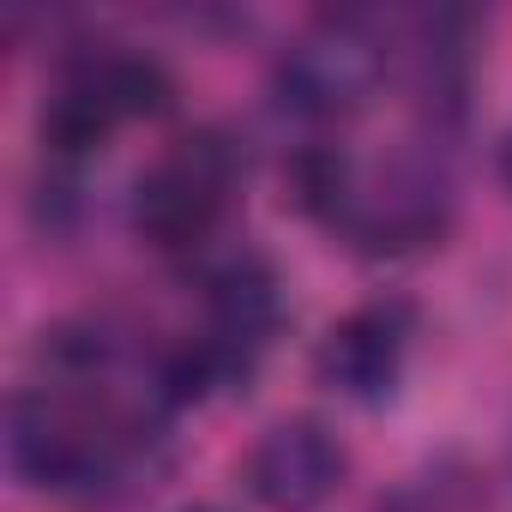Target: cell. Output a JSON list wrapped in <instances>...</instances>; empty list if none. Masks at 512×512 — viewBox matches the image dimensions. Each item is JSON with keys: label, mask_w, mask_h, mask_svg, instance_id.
Wrapping results in <instances>:
<instances>
[{"label": "cell", "mask_w": 512, "mask_h": 512, "mask_svg": "<svg viewBox=\"0 0 512 512\" xmlns=\"http://www.w3.org/2000/svg\"><path fill=\"white\" fill-rule=\"evenodd\" d=\"M13 464L37 488H103L139 446V416L109 386L103 344H55L49 380L13 398Z\"/></svg>", "instance_id": "1"}, {"label": "cell", "mask_w": 512, "mask_h": 512, "mask_svg": "<svg viewBox=\"0 0 512 512\" xmlns=\"http://www.w3.org/2000/svg\"><path fill=\"white\" fill-rule=\"evenodd\" d=\"M410 332H416L410 302H368L344 314L320 344V380L356 404H380L404 374Z\"/></svg>", "instance_id": "6"}, {"label": "cell", "mask_w": 512, "mask_h": 512, "mask_svg": "<svg viewBox=\"0 0 512 512\" xmlns=\"http://www.w3.org/2000/svg\"><path fill=\"white\" fill-rule=\"evenodd\" d=\"M386 67H392V49L368 19L326 13L320 25H308L290 43L284 67H278V91L296 115L338 121V115H356L386 85Z\"/></svg>", "instance_id": "4"}, {"label": "cell", "mask_w": 512, "mask_h": 512, "mask_svg": "<svg viewBox=\"0 0 512 512\" xmlns=\"http://www.w3.org/2000/svg\"><path fill=\"white\" fill-rule=\"evenodd\" d=\"M344 470H350V458H344L338 434L314 416L272 422L247 452V488L272 512H314L320 500H332L344 488Z\"/></svg>", "instance_id": "5"}, {"label": "cell", "mask_w": 512, "mask_h": 512, "mask_svg": "<svg viewBox=\"0 0 512 512\" xmlns=\"http://www.w3.org/2000/svg\"><path fill=\"white\" fill-rule=\"evenodd\" d=\"M163 103H169V79H163L157 61H145V55H85L55 79V91L43 103V145L61 151V157H85L115 127H127L139 115H157Z\"/></svg>", "instance_id": "3"}, {"label": "cell", "mask_w": 512, "mask_h": 512, "mask_svg": "<svg viewBox=\"0 0 512 512\" xmlns=\"http://www.w3.org/2000/svg\"><path fill=\"white\" fill-rule=\"evenodd\" d=\"M500 181H506V193H512V133L500 139Z\"/></svg>", "instance_id": "7"}, {"label": "cell", "mask_w": 512, "mask_h": 512, "mask_svg": "<svg viewBox=\"0 0 512 512\" xmlns=\"http://www.w3.org/2000/svg\"><path fill=\"white\" fill-rule=\"evenodd\" d=\"M235 187H241V157H235L229 133L193 127V133L169 139L151 157V169L139 175L133 223H139V235L151 247L187 253V247L217 235V223L235 205Z\"/></svg>", "instance_id": "2"}]
</instances>
